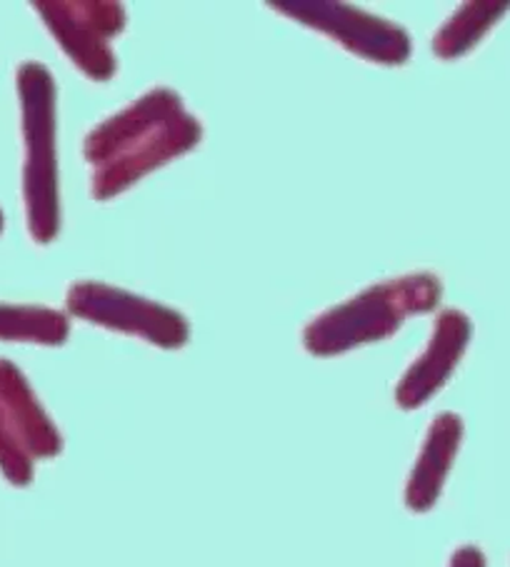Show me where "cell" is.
I'll return each mask as SVG.
<instances>
[{
    "mask_svg": "<svg viewBox=\"0 0 510 567\" xmlns=\"http://www.w3.org/2000/svg\"><path fill=\"white\" fill-rule=\"evenodd\" d=\"M0 400H3L8 415L16 425V433L33 461H48V457L61 455L63 437L53 425V420L38 403L21 370L3 358H0Z\"/></svg>",
    "mask_w": 510,
    "mask_h": 567,
    "instance_id": "cell-9",
    "label": "cell"
},
{
    "mask_svg": "<svg viewBox=\"0 0 510 567\" xmlns=\"http://www.w3.org/2000/svg\"><path fill=\"white\" fill-rule=\"evenodd\" d=\"M33 457L28 455L21 437L16 433V425L8 410L0 400V473L16 487H26L33 481Z\"/></svg>",
    "mask_w": 510,
    "mask_h": 567,
    "instance_id": "cell-12",
    "label": "cell"
},
{
    "mask_svg": "<svg viewBox=\"0 0 510 567\" xmlns=\"http://www.w3.org/2000/svg\"><path fill=\"white\" fill-rule=\"evenodd\" d=\"M65 302L71 316L108 330L125 332V336L143 338L145 343L169 350L188 343V320L178 310L131 296L121 288L103 286V282H75L68 290Z\"/></svg>",
    "mask_w": 510,
    "mask_h": 567,
    "instance_id": "cell-4",
    "label": "cell"
},
{
    "mask_svg": "<svg viewBox=\"0 0 510 567\" xmlns=\"http://www.w3.org/2000/svg\"><path fill=\"white\" fill-rule=\"evenodd\" d=\"M448 567H488V565H486V555L480 553L476 545H463L458 547L453 557H450Z\"/></svg>",
    "mask_w": 510,
    "mask_h": 567,
    "instance_id": "cell-13",
    "label": "cell"
},
{
    "mask_svg": "<svg viewBox=\"0 0 510 567\" xmlns=\"http://www.w3.org/2000/svg\"><path fill=\"white\" fill-rule=\"evenodd\" d=\"M71 322L63 312L41 306H0V340L33 346H63Z\"/></svg>",
    "mask_w": 510,
    "mask_h": 567,
    "instance_id": "cell-10",
    "label": "cell"
},
{
    "mask_svg": "<svg viewBox=\"0 0 510 567\" xmlns=\"http://www.w3.org/2000/svg\"><path fill=\"white\" fill-rule=\"evenodd\" d=\"M203 128L169 87H155L121 113L95 125L85 138L91 193L111 200L133 183L181 158L201 143Z\"/></svg>",
    "mask_w": 510,
    "mask_h": 567,
    "instance_id": "cell-1",
    "label": "cell"
},
{
    "mask_svg": "<svg viewBox=\"0 0 510 567\" xmlns=\"http://www.w3.org/2000/svg\"><path fill=\"white\" fill-rule=\"evenodd\" d=\"M510 11V3H468L440 28L434 51L438 58L453 61V58L466 55L500 18Z\"/></svg>",
    "mask_w": 510,
    "mask_h": 567,
    "instance_id": "cell-11",
    "label": "cell"
},
{
    "mask_svg": "<svg viewBox=\"0 0 510 567\" xmlns=\"http://www.w3.org/2000/svg\"><path fill=\"white\" fill-rule=\"evenodd\" d=\"M440 296V280L428 272L380 282L318 316L303 332V343L318 358L348 353L394 336L410 316L434 310Z\"/></svg>",
    "mask_w": 510,
    "mask_h": 567,
    "instance_id": "cell-2",
    "label": "cell"
},
{
    "mask_svg": "<svg viewBox=\"0 0 510 567\" xmlns=\"http://www.w3.org/2000/svg\"><path fill=\"white\" fill-rule=\"evenodd\" d=\"M18 97L23 111V198L28 230L41 246L55 240L61 228L55 165V83L41 63L18 68Z\"/></svg>",
    "mask_w": 510,
    "mask_h": 567,
    "instance_id": "cell-3",
    "label": "cell"
},
{
    "mask_svg": "<svg viewBox=\"0 0 510 567\" xmlns=\"http://www.w3.org/2000/svg\"><path fill=\"white\" fill-rule=\"evenodd\" d=\"M273 11L333 38L346 51L370 63L404 65L410 58V38L404 28L358 8L323 3V0H296V3H273Z\"/></svg>",
    "mask_w": 510,
    "mask_h": 567,
    "instance_id": "cell-5",
    "label": "cell"
},
{
    "mask_svg": "<svg viewBox=\"0 0 510 567\" xmlns=\"http://www.w3.org/2000/svg\"><path fill=\"white\" fill-rule=\"evenodd\" d=\"M470 340V320L460 310L440 312L434 338L396 388V403L404 410L426 405L443 388L463 358Z\"/></svg>",
    "mask_w": 510,
    "mask_h": 567,
    "instance_id": "cell-7",
    "label": "cell"
},
{
    "mask_svg": "<svg viewBox=\"0 0 510 567\" xmlns=\"http://www.w3.org/2000/svg\"><path fill=\"white\" fill-rule=\"evenodd\" d=\"M0 230H3V210H0Z\"/></svg>",
    "mask_w": 510,
    "mask_h": 567,
    "instance_id": "cell-14",
    "label": "cell"
},
{
    "mask_svg": "<svg viewBox=\"0 0 510 567\" xmlns=\"http://www.w3.org/2000/svg\"><path fill=\"white\" fill-rule=\"evenodd\" d=\"M460 440H463V420L456 413H443L430 423L424 450H420L406 485L408 511L428 513L438 503L450 465L458 455Z\"/></svg>",
    "mask_w": 510,
    "mask_h": 567,
    "instance_id": "cell-8",
    "label": "cell"
},
{
    "mask_svg": "<svg viewBox=\"0 0 510 567\" xmlns=\"http://www.w3.org/2000/svg\"><path fill=\"white\" fill-rule=\"evenodd\" d=\"M48 31L65 55L91 78L111 81L118 71L111 41L123 33L125 11L118 3H35Z\"/></svg>",
    "mask_w": 510,
    "mask_h": 567,
    "instance_id": "cell-6",
    "label": "cell"
}]
</instances>
